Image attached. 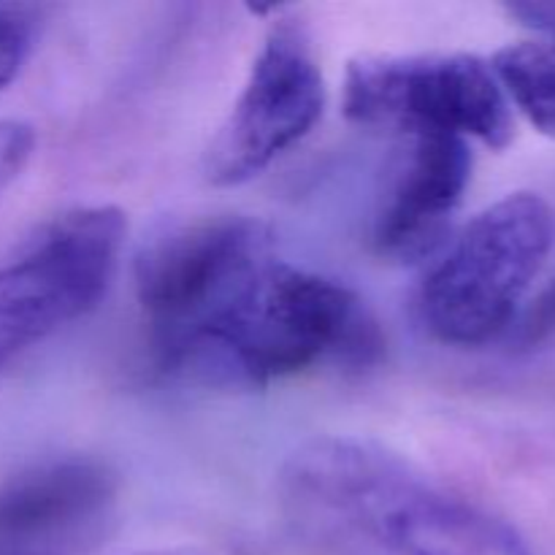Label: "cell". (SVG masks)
Listing matches in <instances>:
<instances>
[{"label":"cell","instance_id":"13","mask_svg":"<svg viewBox=\"0 0 555 555\" xmlns=\"http://www.w3.org/2000/svg\"><path fill=\"white\" fill-rule=\"evenodd\" d=\"M551 336H555V280L540 293V298L526 312L518 339L524 347H537L551 339Z\"/></svg>","mask_w":555,"mask_h":555},{"label":"cell","instance_id":"8","mask_svg":"<svg viewBox=\"0 0 555 555\" xmlns=\"http://www.w3.org/2000/svg\"><path fill=\"white\" fill-rule=\"evenodd\" d=\"M117 515L119 480L103 461H43L0 482V555H92Z\"/></svg>","mask_w":555,"mask_h":555},{"label":"cell","instance_id":"6","mask_svg":"<svg viewBox=\"0 0 555 555\" xmlns=\"http://www.w3.org/2000/svg\"><path fill=\"white\" fill-rule=\"evenodd\" d=\"M325 108V81L307 27L276 20L253 60L242 95L206 150V179L236 188L301 144Z\"/></svg>","mask_w":555,"mask_h":555},{"label":"cell","instance_id":"9","mask_svg":"<svg viewBox=\"0 0 555 555\" xmlns=\"http://www.w3.org/2000/svg\"><path fill=\"white\" fill-rule=\"evenodd\" d=\"M469 179V141L459 135H412L374 220L372 244L377 255L399 263L437 255Z\"/></svg>","mask_w":555,"mask_h":555},{"label":"cell","instance_id":"2","mask_svg":"<svg viewBox=\"0 0 555 555\" xmlns=\"http://www.w3.org/2000/svg\"><path fill=\"white\" fill-rule=\"evenodd\" d=\"M282 496L312 529L390 555H540L507 520L366 439L298 448L282 469Z\"/></svg>","mask_w":555,"mask_h":555},{"label":"cell","instance_id":"12","mask_svg":"<svg viewBox=\"0 0 555 555\" xmlns=\"http://www.w3.org/2000/svg\"><path fill=\"white\" fill-rule=\"evenodd\" d=\"M36 150V133L30 125L3 119L0 122V193L14 182Z\"/></svg>","mask_w":555,"mask_h":555},{"label":"cell","instance_id":"5","mask_svg":"<svg viewBox=\"0 0 555 555\" xmlns=\"http://www.w3.org/2000/svg\"><path fill=\"white\" fill-rule=\"evenodd\" d=\"M125 231L114 206L65 211L20 258L0 266V366L101 304L117 274Z\"/></svg>","mask_w":555,"mask_h":555},{"label":"cell","instance_id":"7","mask_svg":"<svg viewBox=\"0 0 555 555\" xmlns=\"http://www.w3.org/2000/svg\"><path fill=\"white\" fill-rule=\"evenodd\" d=\"M269 255V228L233 215L184 222L152 238L135 258V296L152 356L190 334Z\"/></svg>","mask_w":555,"mask_h":555},{"label":"cell","instance_id":"14","mask_svg":"<svg viewBox=\"0 0 555 555\" xmlns=\"http://www.w3.org/2000/svg\"><path fill=\"white\" fill-rule=\"evenodd\" d=\"M507 14L540 33L542 41L555 43V3H513L507 5Z\"/></svg>","mask_w":555,"mask_h":555},{"label":"cell","instance_id":"10","mask_svg":"<svg viewBox=\"0 0 555 555\" xmlns=\"http://www.w3.org/2000/svg\"><path fill=\"white\" fill-rule=\"evenodd\" d=\"M507 101L542 133L555 135V43L524 41L504 47L491 63Z\"/></svg>","mask_w":555,"mask_h":555},{"label":"cell","instance_id":"11","mask_svg":"<svg viewBox=\"0 0 555 555\" xmlns=\"http://www.w3.org/2000/svg\"><path fill=\"white\" fill-rule=\"evenodd\" d=\"M43 25L41 5L0 3V90L20 76Z\"/></svg>","mask_w":555,"mask_h":555},{"label":"cell","instance_id":"4","mask_svg":"<svg viewBox=\"0 0 555 555\" xmlns=\"http://www.w3.org/2000/svg\"><path fill=\"white\" fill-rule=\"evenodd\" d=\"M347 119L406 135H459L504 150L513 108L491 63L475 54H379L347 68Z\"/></svg>","mask_w":555,"mask_h":555},{"label":"cell","instance_id":"1","mask_svg":"<svg viewBox=\"0 0 555 555\" xmlns=\"http://www.w3.org/2000/svg\"><path fill=\"white\" fill-rule=\"evenodd\" d=\"M379 356L377 320L350 287L271 255L155 366L182 383L255 390L320 363L369 366Z\"/></svg>","mask_w":555,"mask_h":555},{"label":"cell","instance_id":"3","mask_svg":"<svg viewBox=\"0 0 555 555\" xmlns=\"http://www.w3.org/2000/svg\"><path fill=\"white\" fill-rule=\"evenodd\" d=\"M553 244V211L540 195L513 193L466 222L423 276L417 312L437 341L480 347L518 312Z\"/></svg>","mask_w":555,"mask_h":555}]
</instances>
